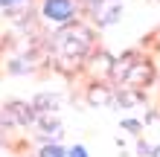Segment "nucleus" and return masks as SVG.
Returning a JSON list of instances; mask_svg holds the SVG:
<instances>
[{"mask_svg":"<svg viewBox=\"0 0 160 157\" xmlns=\"http://www.w3.org/2000/svg\"><path fill=\"white\" fill-rule=\"evenodd\" d=\"M93 50H96V26L82 21V17L76 23L55 29V35H52V52L58 61H73L79 67Z\"/></svg>","mask_w":160,"mask_h":157,"instance_id":"f257e3e1","label":"nucleus"},{"mask_svg":"<svg viewBox=\"0 0 160 157\" xmlns=\"http://www.w3.org/2000/svg\"><path fill=\"white\" fill-rule=\"evenodd\" d=\"M38 17H41L47 26H52V29H61V26L79 21V17H82V9H79L76 0H41Z\"/></svg>","mask_w":160,"mask_h":157,"instance_id":"f03ea898","label":"nucleus"},{"mask_svg":"<svg viewBox=\"0 0 160 157\" xmlns=\"http://www.w3.org/2000/svg\"><path fill=\"white\" fill-rule=\"evenodd\" d=\"M38 114H35L32 102H9L0 110V122L3 125H32Z\"/></svg>","mask_w":160,"mask_h":157,"instance_id":"7ed1b4c3","label":"nucleus"},{"mask_svg":"<svg viewBox=\"0 0 160 157\" xmlns=\"http://www.w3.org/2000/svg\"><path fill=\"white\" fill-rule=\"evenodd\" d=\"M114 61L117 58L108 50H93L88 58H84V70L90 73V79L105 81V79H111V73H114Z\"/></svg>","mask_w":160,"mask_h":157,"instance_id":"20e7f679","label":"nucleus"},{"mask_svg":"<svg viewBox=\"0 0 160 157\" xmlns=\"http://www.w3.org/2000/svg\"><path fill=\"white\" fill-rule=\"evenodd\" d=\"M154 79V70L148 61H131L128 70L122 73V87H143Z\"/></svg>","mask_w":160,"mask_h":157,"instance_id":"39448f33","label":"nucleus"},{"mask_svg":"<svg viewBox=\"0 0 160 157\" xmlns=\"http://www.w3.org/2000/svg\"><path fill=\"white\" fill-rule=\"evenodd\" d=\"M122 12H125V6H122L119 0H108V3L90 17V23L96 26V29H108V26H114V23L122 21Z\"/></svg>","mask_w":160,"mask_h":157,"instance_id":"423d86ee","label":"nucleus"},{"mask_svg":"<svg viewBox=\"0 0 160 157\" xmlns=\"http://www.w3.org/2000/svg\"><path fill=\"white\" fill-rule=\"evenodd\" d=\"M32 108L38 116H47V114H55V110L61 108V96L58 93H50V90H44V93H38L32 99Z\"/></svg>","mask_w":160,"mask_h":157,"instance_id":"0eeeda50","label":"nucleus"},{"mask_svg":"<svg viewBox=\"0 0 160 157\" xmlns=\"http://www.w3.org/2000/svg\"><path fill=\"white\" fill-rule=\"evenodd\" d=\"M88 102L90 105H114V90H111L108 85H90L88 90Z\"/></svg>","mask_w":160,"mask_h":157,"instance_id":"6e6552de","label":"nucleus"},{"mask_svg":"<svg viewBox=\"0 0 160 157\" xmlns=\"http://www.w3.org/2000/svg\"><path fill=\"white\" fill-rule=\"evenodd\" d=\"M35 70V64L29 55H15V58L6 61V73H12V76H29Z\"/></svg>","mask_w":160,"mask_h":157,"instance_id":"1a4fd4ad","label":"nucleus"},{"mask_svg":"<svg viewBox=\"0 0 160 157\" xmlns=\"http://www.w3.org/2000/svg\"><path fill=\"white\" fill-rule=\"evenodd\" d=\"M41 128H44V137L41 140L47 143V140H61V134H64V125L58 122V119H50V116H38L35 119Z\"/></svg>","mask_w":160,"mask_h":157,"instance_id":"9d476101","label":"nucleus"},{"mask_svg":"<svg viewBox=\"0 0 160 157\" xmlns=\"http://www.w3.org/2000/svg\"><path fill=\"white\" fill-rule=\"evenodd\" d=\"M35 157H67V149L58 140H47V143H41V149H38Z\"/></svg>","mask_w":160,"mask_h":157,"instance_id":"9b49d317","label":"nucleus"},{"mask_svg":"<svg viewBox=\"0 0 160 157\" xmlns=\"http://www.w3.org/2000/svg\"><path fill=\"white\" fill-rule=\"evenodd\" d=\"M143 119H137V116H122L119 119V131H125V134H134V137H140L143 134Z\"/></svg>","mask_w":160,"mask_h":157,"instance_id":"f8f14e48","label":"nucleus"},{"mask_svg":"<svg viewBox=\"0 0 160 157\" xmlns=\"http://www.w3.org/2000/svg\"><path fill=\"white\" fill-rule=\"evenodd\" d=\"M76 3H79V9H82V15H90V17H93L102 6L108 3V0H76Z\"/></svg>","mask_w":160,"mask_h":157,"instance_id":"ddd939ff","label":"nucleus"},{"mask_svg":"<svg viewBox=\"0 0 160 157\" xmlns=\"http://www.w3.org/2000/svg\"><path fill=\"white\" fill-rule=\"evenodd\" d=\"M137 154H140V157H157V154H160V145H157V143L137 140Z\"/></svg>","mask_w":160,"mask_h":157,"instance_id":"4468645a","label":"nucleus"},{"mask_svg":"<svg viewBox=\"0 0 160 157\" xmlns=\"http://www.w3.org/2000/svg\"><path fill=\"white\" fill-rule=\"evenodd\" d=\"M26 3H32V0H0V9H3L6 15H15L21 6H26Z\"/></svg>","mask_w":160,"mask_h":157,"instance_id":"2eb2a0df","label":"nucleus"},{"mask_svg":"<svg viewBox=\"0 0 160 157\" xmlns=\"http://www.w3.org/2000/svg\"><path fill=\"white\" fill-rule=\"evenodd\" d=\"M67 157H90V154H88V149H84L82 143H76V145H70V149H67Z\"/></svg>","mask_w":160,"mask_h":157,"instance_id":"dca6fc26","label":"nucleus"},{"mask_svg":"<svg viewBox=\"0 0 160 157\" xmlns=\"http://www.w3.org/2000/svg\"><path fill=\"white\" fill-rule=\"evenodd\" d=\"M119 3H125V0H119Z\"/></svg>","mask_w":160,"mask_h":157,"instance_id":"f3484780","label":"nucleus"},{"mask_svg":"<svg viewBox=\"0 0 160 157\" xmlns=\"http://www.w3.org/2000/svg\"><path fill=\"white\" fill-rule=\"evenodd\" d=\"M154 3H160V0H154Z\"/></svg>","mask_w":160,"mask_h":157,"instance_id":"a211bd4d","label":"nucleus"},{"mask_svg":"<svg viewBox=\"0 0 160 157\" xmlns=\"http://www.w3.org/2000/svg\"><path fill=\"white\" fill-rule=\"evenodd\" d=\"M157 157H160V154H157Z\"/></svg>","mask_w":160,"mask_h":157,"instance_id":"6ab92c4d","label":"nucleus"}]
</instances>
